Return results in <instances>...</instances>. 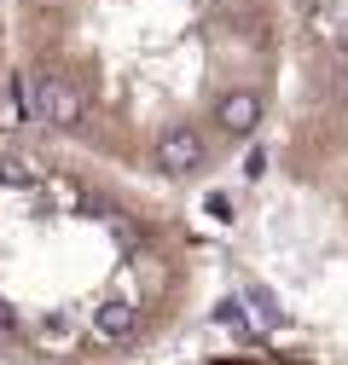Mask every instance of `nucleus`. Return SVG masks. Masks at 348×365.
<instances>
[{
	"instance_id": "3",
	"label": "nucleus",
	"mask_w": 348,
	"mask_h": 365,
	"mask_svg": "<svg viewBox=\"0 0 348 365\" xmlns=\"http://www.w3.org/2000/svg\"><path fill=\"white\" fill-rule=\"evenodd\" d=\"M203 365H314L302 348H232V354H215Z\"/></svg>"
},
{
	"instance_id": "2",
	"label": "nucleus",
	"mask_w": 348,
	"mask_h": 365,
	"mask_svg": "<svg viewBox=\"0 0 348 365\" xmlns=\"http://www.w3.org/2000/svg\"><path fill=\"white\" fill-rule=\"evenodd\" d=\"M209 250L168 192L0 140V365H128L198 307Z\"/></svg>"
},
{
	"instance_id": "4",
	"label": "nucleus",
	"mask_w": 348,
	"mask_h": 365,
	"mask_svg": "<svg viewBox=\"0 0 348 365\" xmlns=\"http://www.w3.org/2000/svg\"><path fill=\"white\" fill-rule=\"evenodd\" d=\"M6 105H12V64H6V0H0V128H6Z\"/></svg>"
},
{
	"instance_id": "1",
	"label": "nucleus",
	"mask_w": 348,
	"mask_h": 365,
	"mask_svg": "<svg viewBox=\"0 0 348 365\" xmlns=\"http://www.w3.org/2000/svg\"><path fill=\"white\" fill-rule=\"evenodd\" d=\"M24 133L151 192L221 180L285 110V0H6Z\"/></svg>"
}]
</instances>
